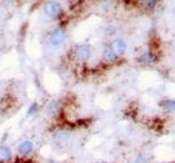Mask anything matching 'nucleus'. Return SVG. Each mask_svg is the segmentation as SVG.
Wrapping results in <instances>:
<instances>
[{"label": "nucleus", "mask_w": 175, "mask_h": 163, "mask_svg": "<svg viewBox=\"0 0 175 163\" xmlns=\"http://www.w3.org/2000/svg\"><path fill=\"white\" fill-rule=\"evenodd\" d=\"M45 163H58V162H55V161H52V159H49V161H46Z\"/></svg>", "instance_id": "nucleus-15"}, {"label": "nucleus", "mask_w": 175, "mask_h": 163, "mask_svg": "<svg viewBox=\"0 0 175 163\" xmlns=\"http://www.w3.org/2000/svg\"><path fill=\"white\" fill-rule=\"evenodd\" d=\"M101 163H108V162H101Z\"/></svg>", "instance_id": "nucleus-16"}, {"label": "nucleus", "mask_w": 175, "mask_h": 163, "mask_svg": "<svg viewBox=\"0 0 175 163\" xmlns=\"http://www.w3.org/2000/svg\"><path fill=\"white\" fill-rule=\"evenodd\" d=\"M60 108H61V103L59 100H51L48 105H46V112L49 116L54 117V116H58V113L60 112Z\"/></svg>", "instance_id": "nucleus-9"}, {"label": "nucleus", "mask_w": 175, "mask_h": 163, "mask_svg": "<svg viewBox=\"0 0 175 163\" xmlns=\"http://www.w3.org/2000/svg\"><path fill=\"white\" fill-rule=\"evenodd\" d=\"M109 47L111 49L112 54H114L116 57H120V56H122V55L125 54L126 47H128V44H126V41H125L124 39L116 37V39H114V40L109 44Z\"/></svg>", "instance_id": "nucleus-4"}, {"label": "nucleus", "mask_w": 175, "mask_h": 163, "mask_svg": "<svg viewBox=\"0 0 175 163\" xmlns=\"http://www.w3.org/2000/svg\"><path fill=\"white\" fill-rule=\"evenodd\" d=\"M14 158L12 151L8 146H0V163H11Z\"/></svg>", "instance_id": "nucleus-8"}, {"label": "nucleus", "mask_w": 175, "mask_h": 163, "mask_svg": "<svg viewBox=\"0 0 175 163\" xmlns=\"http://www.w3.org/2000/svg\"><path fill=\"white\" fill-rule=\"evenodd\" d=\"M66 39V31L64 26H56L49 34V44L52 47H60Z\"/></svg>", "instance_id": "nucleus-1"}, {"label": "nucleus", "mask_w": 175, "mask_h": 163, "mask_svg": "<svg viewBox=\"0 0 175 163\" xmlns=\"http://www.w3.org/2000/svg\"><path fill=\"white\" fill-rule=\"evenodd\" d=\"M101 57H102V60L106 61V62H112V61H115V60L118 58V57L112 54V51H111V49L109 47V45H105V46H104L102 52H101Z\"/></svg>", "instance_id": "nucleus-10"}, {"label": "nucleus", "mask_w": 175, "mask_h": 163, "mask_svg": "<svg viewBox=\"0 0 175 163\" xmlns=\"http://www.w3.org/2000/svg\"><path fill=\"white\" fill-rule=\"evenodd\" d=\"M70 132L65 128H59L52 133V141L58 144V146H65L68 144L69 139H70Z\"/></svg>", "instance_id": "nucleus-5"}, {"label": "nucleus", "mask_w": 175, "mask_h": 163, "mask_svg": "<svg viewBox=\"0 0 175 163\" xmlns=\"http://www.w3.org/2000/svg\"><path fill=\"white\" fill-rule=\"evenodd\" d=\"M159 106L165 111V112H172L174 111V108H175V101L174 100H171V98H166V100H162L160 103H159Z\"/></svg>", "instance_id": "nucleus-11"}, {"label": "nucleus", "mask_w": 175, "mask_h": 163, "mask_svg": "<svg viewBox=\"0 0 175 163\" xmlns=\"http://www.w3.org/2000/svg\"><path fill=\"white\" fill-rule=\"evenodd\" d=\"M131 163H149V162H148V159H146L142 154H138V156L132 159Z\"/></svg>", "instance_id": "nucleus-13"}, {"label": "nucleus", "mask_w": 175, "mask_h": 163, "mask_svg": "<svg viewBox=\"0 0 175 163\" xmlns=\"http://www.w3.org/2000/svg\"><path fill=\"white\" fill-rule=\"evenodd\" d=\"M156 60H158V56L152 51H146V52H144V54H141L139 56L138 62L141 63V65H144V66H148V65L154 63Z\"/></svg>", "instance_id": "nucleus-7"}, {"label": "nucleus", "mask_w": 175, "mask_h": 163, "mask_svg": "<svg viewBox=\"0 0 175 163\" xmlns=\"http://www.w3.org/2000/svg\"><path fill=\"white\" fill-rule=\"evenodd\" d=\"M34 142L30 139H24L18 144V153L20 157H28L34 152Z\"/></svg>", "instance_id": "nucleus-6"}, {"label": "nucleus", "mask_w": 175, "mask_h": 163, "mask_svg": "<svg viewBox=\"0 0 175 163\" xmlns=\"http://www.w3.org/2000/svg\"><path fill=\"white\" fill-rule=\"evenodd\" d=\"M75 58L79 62H86L91 56V47L89 44H79L74 47Z\"/></svg>", "instance_id": "nucleus-3"}, {"label": "nucleus", "mask_w": 175, "mask_h": 163, "mask_svg": "<svg viewBox=\"0 0 175 163\" xmlns=\"http://www.w3.org/2000/svg\"><path fill=\"white\" fill-rule=\"evenodd\" d=\"M42 12L48 17H58L61 14V5L55 0H49L42 5Z\"/></svg>", "instance_id": "nucleus-2"}, {"label": "nucleus", "mask_w": 175, "mask_h": 163, "mask_svg": "<svg viewBox=\"0 0 175 163\" xmlns=\"http://www.w3.org/2000/svg\"><path fill=\"white\" fill-rule=\"evenodd\" d=\"M38 109H39V103H38V102H32V103H30V105L28 106V108H26V114H28V116H32V114H35V113L38 112Z\"/></svg>", "instance_id": "nucleus-12"}, {"label": "nucleus", "mask_w": 175, "mask_h": 163, "mask_svg": "<svg viewBox=\"0 0 175 163\" xmlns=\"http://www.w3.org/2000/svg\"><path fill=\"white\" fill-rule=\"evenodd\" d=\"M146 6H149V7H154L155 6V4H156V0H141Z\"/></svg>", "instance_id": "nucleus-14"}]
</instances>
